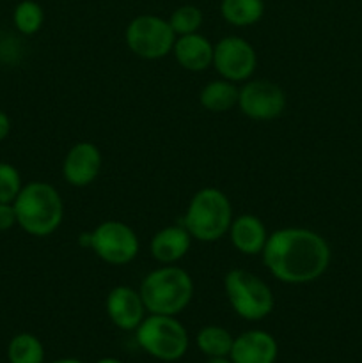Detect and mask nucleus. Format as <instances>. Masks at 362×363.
I'll use <instances>...</instances> for the list:
<instances>
[{"mask_svg":"<svg viewBox=\"0 0 362 363\" xmlns=\"http://www.w3.org/2000/svg\"><path fill=\"white\" fill-rule=\"evenodd\" d=\"M273 279L287 286L316 282L330 266V247L325 238L305 227H283L270 233L261 252Z\"/></svg>","mask_w":362,"mask_h":363,"instance_id":"1","label":"nucleus"},{"mask_svg":"<svg viewBox=\"0 0 362 363\" xmlns=\"http://www.w3.org/2000/svg\"><path fill=\"white\" fill-rule=\"evenodd\" d=\"M13 206L18 227L28 236H50L64 220L62 197L59 190L46 181H31L23 184Z\"/></svg>","mask_w":362,"mask_h":363,"instance_id":"2","label":"nucleus"},{"mask_svg":"<svg viewBox=\"0 0 362 363\" xmlns=\"http://www.w3.org/2000/svg\"><path fill=\"white\" fill-rule=\"evenodd\" d=\"M194 291V280L187 269L163 264L142 279L138 293L149 314L177 315L190 305Z\"/></svg>","mask_w":362,"mask_h":363,"instance_id":"3","label":"nucleus"},{"mask_svg":"<svg viewBox=\"0 0 362 363\" xmlns=\"http://www.w3.org/2000/svg\"><path fill=\"white\" fill-rule=\"evenodd\" d=\"M233 218L229 197L219 188L206 186L192 195L181 225L195 241L215 243L226 236Z\"/></svg>","mask_w":362,"mask_h":363,"instance_id":"4","label":"nucleus"},{"mask_svg":"<svg viewBox=\"0 0 362 363\" xmlns=\"http://www.w3.org/2000/svg\"><path fill=\"white\" fill-rule=\"evenodd\" d=\"M224 291L234 314L245 321H261L275 307V296L268 284L248 269H229L224 277Z\"/></svg>","mask_w":362,"mask_h":363,"instance_id":"5","label":"nucleus"},{"mask_svg":"<svg viewBox=\"0 0 362 363\" xmlns=\"http://www.w3.org/2000/svg\"><path fill=\"white\" fill-rule=\"evenodd\" d=\"M135 340L144 353L160 362H177L187 354L188 332L176 315L149 314L135 330Z\"/></svg>","mask_w":362,"mask_h":363,"instance_id":"6","label":"nucleus"},{"mask_svg":"<svg viewBox=\"0 0 362 363\" xmlns=\"http://www.w3.org/2000/svg\"><path fill=\"white\" fill-rule=\"evenodd\" d=\"M176 38L169 20L156 14L135 16L124 30V41L130 52L144 60H160L172 53Z\"/></svg>","mask_w":362,"mask_h":363,"instance_id":"7","label":"nucleus"},{"mask_svg":"<svg viewBox=\"0 0 362 363\" xmlns=\"http://www.w3.org/2000/svg\"><path fill=\"white\" fill-rule=\"evenodd\" d=\"M98 259L110 266H126L141 250L137 233L119 220H105L91 230V247Z\"/></svg>","mask_w":362,"mask_h":363,"instance_id":"8","label":"nucleus"},{"mask_svg":"<svg viewBox=\"0 0 362 363\" xmlns=\"http://www.w3.org/2000/svg\"><path fill=\"white\" fill-rule=\"evenodd\" d=\"M212 66L224 80L243 84L251 80L258 67V53L247 39L227 35L213 46Z\"/></svg>","mask_w":362,"mask_h":363,"instance_id":"9","label":"nucleus"},{"mask_svg":"<svg viewBox=\"0 0 362 363\" xmlns=\"http://www.w3.org/2000/svg\"><path fill=\"white\" fill-rule=\"evenodd\" d=\"M286 92L272 80H247L240 87L238 108L252 121H273L286 110Z\"/></svg>","mask_w":362,"mask_h":363,"instance_id":"10","label":"nucleus"},{"mask_svg":"<svg viewBox=\"0 0 362 363\" xmlns=\"http://www.w3.org/2000/svg\"><path fill=\"white\" fill-rule=\"evenodd\" d=\"M103 167L102 151L96 144L87 140L71 145L62 160V177L75 188H85L98 179Z\"/></svg>","mask_w":362,"mask_h":363,"instance_id":"11","label":"nucleus"},{"mask_svg":"<svg viewBox=\"0 0 362 363\" xmlns=\"http://www.w3.org/2000/svg\"><path fill=\"white\" fill-rule=\"evenodd\" d=\"M105 311L114 326L123 332H135L146 318L141 293L130 286H116L105 298Z\"/></svg>","mask_w":362,"mask_h":363,"instance_id":"12","label":"nucleus"},{"mask_svg":"<svg viewBox=\"0 0 362 363\" xmlns=\"http://www.w3.org/2000/svg\"><path fill=\"white\" fill-rule=\"evenodd\" d=\"M279 344L272 333L265 330H248L234 337L229 360L233 363H275Z\"/></svg>","mask_w":362,"mask_h":363,"instance_id":"13","label":"nucleus"},{"mask_svg":"<svg viewBox=\"0 0 362 363\" xmlns=\"http://www.w3.org/2000/svg\"><path fill=\"white\" fill-rule=\"evenodd\" d=\"M227 234L231 245L243 255H261L270 236L265 222L251 213L233 218Z\"/></svg>","mask_w":362,"mask_h":363,"instance_id":"14","label":"nucleus"},{"mask_svg":"<svg viewBox=\"0 0 362 363\" xmlns=\"http://www.w3.org/2000/svg\"><path fill=\"white\" fill-rule=\"evenodd\" d=\"M213 43L206 35H177L172 46V55L183 69L190 73H202L213 64Z\"/></svg>","mask_w":362,"mask_h":363,"instance_id":"15","label":"nucleus"},{"mask_svg":"<svg viewBox=\"0 0 362 363\" xmlns=\"http://www.w3.org/2000/svg\"><path fill=\"white\" fill-rule=\"evenodd\" d=\"M194 238L183 225H167L160 229L149 243L151 257L160 264H176L188 254Z\"/></svg>","mask_w":362,"mask_h":363,"instance_id":"16","label":"nucleus"},{"mask_svg":"<svg viewBox=\"0 0 362 363\" xmlns=\"http://www.w3.org/2000/svg\"><path fill=\"white\" fill-rule=\"evenodd\" d=\"M238 94H240L238 84L219 78V80L209 82L201 89L199 103L208 112L224 113L238 106Z\"/></svg>","mask_w":362,"mask_h":363,"instance_id":"17","label":"nucleus"},{"mask_svg":"<svg viewBox=\"0 0 362 363\" xmlns=\"http://www.w3.org/2000/svg\"><path fill=\"white\" fill-rule=\"evenodd\" d=\"M220 14L227 23L234 27H251L258 23L265 14L263 0H222Z\"/></svg>","mask_w":362,"mask_h":363,"instance_id":"18","label":"nucleus"},{"mask_svg":"<svg viewBox=\"0 0 362 363\" xmlns=\"http://www.w3.org/2000/svg\"><path fill=\"white\" fill-rule=\"evenodd\" d=\"M199 351L208 358H226L229 357L233 347L234 337L224 326L208 325L199 330L195 337Z\"/></svg>","mask_w":362,"mask_h":363,"instance_id":"19","label":"nucleus"},{"mask_svg":"<svg viewBox=\"0 0 362 363\" xmlns=\"http://www.w3.org/2000/svg\"><path fill=\"white\" fill-rule=\"evenodd\" d=\"M9 363H45L43 342L32 333H18L7 346Z\"/></svg>","mask_w":362,"mask_h":363,"instance_id":"20","label":"nucleus"},{"mask_svg":"<svg viewBox=\"0 0 362 363\" xmlns=\"http://www.w3.org/2000/svg\"><path fill=\"white\" fill-rule=\"evenodd\" d=\"M13 23L20 34L34 35L45 23V11L35 0H21L13 11Z\"/></svg>","mask_w":362,"mask_h":363,"instance_id":"21","label":"nucleus"},{"mask_svg":"<svg viewBox=\"0 0 362 363\" xmlns=\"http://www.w3.org/2000/svg\"><path fill=\"white\" fill-rule=\"evenodd\" d=\"M202 21H204L202 11L199 9V7L190 6V4L180 6L177 9H174L169 18V23L176 35L195 34V32H199V28L202 27Z\"/></svg>","mask_w":362,"mask_h":363,"instance_id":"22","label":"nucleus"},{"mask_svg":"<svg viewBox=\"0 0 362 363\" xmlns=\"http://www.w3.org/2000/svg\"><path fill=\"white\" fill-rule=\"evenodd\" d=\"M23 188L21 174L13 163L0 162V202L13 204Z\"/></svg>","mask_w":362,"mask_h":363,"instance_id":"23","label":"nucleus"},{"mask_svg":"<svg viewBox=\"0 0 362 363\" xmlns=\"http://www.w3.org/2000/svg\"><path fill=\"white\" fill-rule=\"evenodd\" d=\"M16 211H14L13 204L7 202H0V233H7L13 227H16Z\"/></svg>","mask_w":362,"mask_h":363,"instance_id":"24","label":"nucleus"},{"mask_svg":"<svg viewBox=\"0 0 362 363\" xmlns=\"http://www.w3.org/2000/svg\"><path fill=\"white\" fill-rule=\"evenodd\" d=\"M11 128H13V124H11V117L7 116L4 110H0V142H4L7 137H9Z\"/></svg>","mask_w":362,"mask_h":363,"instance_id":"25","label":"nucleus"},{"mask_svg":"<svg viewBox=\"0 0 362 363\" xmlns=\"http://www.w3.org/2000/svg\"><path fill=\"white\" fill-rule=\"evenodd\" d=\"M204 363H233V362L229 360V357H226V358H208Z\"/></svg>","mask_w":362,"mask_h":363,"instance_id":"26","label":"nucleus"},{"mask_svg":"<svg viewBox=\"0 0 362 363\" xmlns=\"http://www.w3.org/2000/svg\"><path fill=\"white\" fill-rule=\"evenodd\" d=\"M48 363H82V362L77 360V358H59V360H53Z\"/></svg>","mask_w":362,"mask_h":363,"instance_id":"27","label":"nucleus"},{"mask_svg":"<svg viewBox=\"0 0 362 363\" xmlns=\"http://www.w3.org/2000/svg\"><path fill=\"white\" fill-rule=\"evenodd\" d=\"M96 363H123V362L117 360V358H110V357H106V358H102V360H98Z\"/></svg>","mask_w":362,"mask_h":363,"instance_id":"28","label":"nucleus"},{"mask_svg":"<svg viewBox=\"0 0 362 363\" xmlns=\"http://www.w3.org/2000/svg\"><path fill=\"white\" fill-rule=\"evenodd\" d=\"M0 39H2V27H0Z\"/></svg>","mask_w":362,"mask_h":363,"instance_id":"29","label":"nucleus"}]
</instances>
